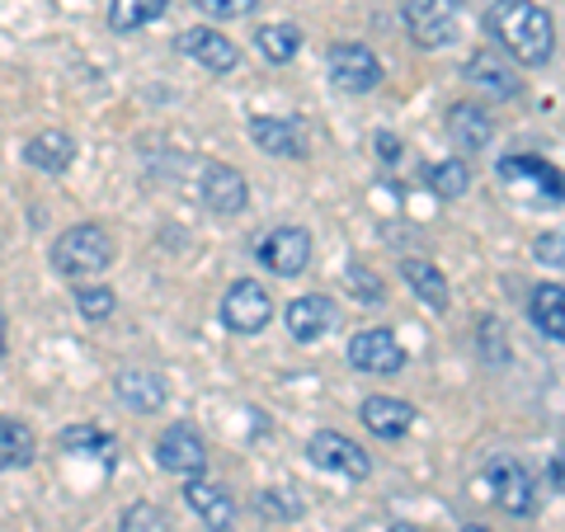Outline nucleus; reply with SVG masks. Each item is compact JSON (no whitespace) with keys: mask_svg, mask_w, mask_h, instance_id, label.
<instances>
[{"mask_svg":"<svg viewBox=\"0 0 565 532\" xmlns=\"http://www.w3.org/2000/svg\"><path fill=\"white\" fill-rule=\"evenodd\" d=\"M401 20L411 29V39L429 52L457 43V29H462L457 0H401Z\"/></svg>","mask_w":565,"mask_h":532,"instance_id":"nucleus-3","label":"nucleus"},{"mask_svg":"<svg viewBox=\"0 0 565 532\" xmlns=\"http://www.w3.org/2000/svg\"><path fill=\"white\" fill-rule=\"evenodd\" d=\"M180 52L199 62L203 71H212V76H226V71H236V66H241V47L226 39V33L207 29V24L184 29V33H180Z\"/></svg>","mask_w":565,"mask_h":532,"instance_id":"nucleus-13","label":"nucleus"},{"mask_svg":"<svg viewBox=\"0 0 565 532\" xmlns=\"http://www.w3.org/2000/svg\"><path fill=\"white\" fill-rule=\"evenodd\" d=\"M537 259H546L552 269H561V232H552V236L537 241Z\"/></svg>","mask_w":565,"mask_h":532,"instance_id":"nucleus-35","label":"nucleus"},{"mask_svg":"<svg viewBox=\"0 0 565 532\" xmlns=\"http://www.w3.org/2000/svg\"><path fill=\"white\" fill-rule=\"evenodd\" d=\"M486 486H490L494 504H500L504 513H519V519H527V513L537 509V481L527 476L523 462H514V457H494L490 471H486Z\"/></svg>","mask_w":565,"mask_h":532,"instance_id":"nucleus-6","label":"nucleus"},{"mask_svg":"<svg viewBox=\"0 0 565 532\" xmlns=\"http://www.w3.org/2000/svg\"><path fill=\"white\" fill-rule=\"evenodd\" d=\"M462 532H490V528H481V523H467V528H462Z\"/></svg>","mask_w":565,"mask_h":532,"instance_id":"nucleus-39","label":"nucleus"},{"mask_svg":"<svg viewBox=\"0 0 565 532\" xmlns=\"http://www.w3.org/2000/svg\"><path fill=\"white\" fill-rule=\"evenodd\" d=\"M401 278L415 288V297L424 301V307H434V311H448V301H452V292H448V278L434 269L429 259H405L401 264Z\"/></svg>","mask_w":565,"mask_h":532,"instance_id":"nucleus-22","label":"nucleus"},{"mask_svg":"<svg viewBox=\"0 0 565 532\" xmlns=\"http://www.w3.org/2000/svg\"><path fill=\"white\" fill-rule=\"evenodd\" d=\"M76 307H81L85 321H109L118 297H114V288H76Z\"/></svg>","mask_w":565,"mask_h":532,"instance_id":"nucleus-29","label":"nucleus"},{"mask_svg":"<svg viewBox=\"0 0 565 532\" xmlns=\"http://www.w3.org/2000/svg\"><path fill=\"white\" fill-rule=\"evenodd\" d=\"M481 353H486V359L490 363H504L509 359V349H504V340H500V321H481Z\"/></svg>","mask_w":565,"mask_h":532,"instance_id":"nucleus-34","label":"nucleus"},{"mask_svg":"<svg viewBox=\"0 0 565 532\" xmlns=\"http://www.w3.org/2000/svg\"><path fill=\"white\" fill-rule=\"evenodd\" d=\"M62 453H114V438L95 429V424H71V429L57 434Z\"/></svg>","mask_w":565,"mask_h":532,"instance_id":"nucleus-28","label":"nucleus"},{"mask_svg":"<svg viewBox=\"0 0 565 532\" xmlns=\"http://www.w3.org/2000/svg\"><path fill=\"white\" fill-rule=\"evenodd\" d=\"M467 76L476 81V91L490 95V99H514V95H519L514 66H509V57H504V52H494V47L476 52V57L467 62Z\"/></svg>","mask_w":565,"mask_h":532,"instance_id":"nucleus-17","label":"nucleus"},{"mask_svg":"<svg viewBox=\"0 0 565 532\" xmlns=\"http://www.w3.org/2000/svg\"><path fill=\"white\" fill-rule=\"evenodd\" d=\"M0 359H6V311H0Z\"/></svg>","mask_w":565,"mask_h":532,"instance_id":"nucleus-37","label":"nucleus"},{"mask_svg":"<svg viewBox=\"0 0 565 532\" xmlns=\"http://www.w3.org/2000/svg\"><path fill=\"white\" fill-rule=\"evenodd\" d=\"M349 363L359 372H373V377H392V372L405 368V349L396 340V330L386 326H367L349 340Z\"/></svg>","mask_w":565,"mask_h":532,"instance_id":"nucleus-7","label":"nucleus"},{"mask_svg":"<svg viewBox=\"0 0 565 532\" xmlns=\"http://www.w3.org/2000/svg\"><path fill=\"white\" fill-rule=\"evenodd\" d=\"M259 259L269 264L278 278L307 274V264H311V236L302 232V226H274V232L259 241Z\"/></svg>","mask_w":565,"mask_h":532,"instance_id":"nucleus-12","label":"nucleus"},{"mask_svg":"<svg viewBox=\"0 0 565 532\" xmlns=\"http://www.w3.org/2000/svg\"><path fill=\"white\" fill-rule=\"evenodd\" d=\"M250 141H255L264 156H278V161H302V156H307V128H302V118L255 114L250 118Z\"/></svg>","mask_w":565,"mask_h":532,"instance_id":"nucleus-11","label":"nucleus"},{"mask_svg":"<svg viewBox=\"0 0 565 532\" xmlns=\"http://www.w3.org/2000/svg\"><path fill=\"white\" fill-rule=\"evenodd\" d=\"M156 462L174 476H203L207 471V443L193 424H170V429L156 438Z\"/></svg>","mask_w":565,"mask_h":532,"instance_id":"nucleus-9","label":"nucleus"},{"mask_svg":"<svg viewBox=\"0 0 565 532\" xmlns=\"http://www.w3.org/2000/svg\"><path fill=\"white\" fill-rule=\"evenodd\" d=\"M561 301H565V292H561V283H542V288L533 292V326L546 334V340H565V311H561Z\"/></svg>","mask_w":565,"mask_h":532,"instance_id":"nucleus-27","label":"nucleus"},{"mask_svg":"<svg viewBox=\"0 0 565 532\" xmlns=\"http://www.w3.org/2000/svg\"><path fill=\"white\" fill-rule=\"evenodd\" d=\"M118 401L128 405V411H137V415H156L166 405V382L156 377V372H141V368H132V372H118Z\"/></svg>","mask_w":565,"mask_h":532,"instance_id":"nucleus-21","label":"nucleus"},{"mask_svg":"<svg viewBox=\"0 0 565 532\" xmlns=\"http://www.w3.org/2000/svg\"><path fill=\"white\" fill-rule=\"evenodd\" d=\"M490 39L504 47V57H514L523 66H546L556 52V24L552 14L533 0H494L486 14Z\"/></svg>","mask_w":565,"mask_h":532,"instance_id":"nucleus-1","label":"nucleus"},{"mask_svg":"<svg viewBox=\"0 0 565 532\" xmlns=\"http://www.w3.org/2000/svg\"><path fill=\"white\" fill-rule=\"evenodd\" d=\"M199 199L212 212H222V217H236V212H245V203H250V184H245V174L236 166L207 161L199 170Z\"/></svg>","mask_w":565,"mask_h":532,"instance_id":"nucleus-10","label":"nucleus"},{"mask_svg":"<svg viewBox=\"0 0 565 532\" xmlns=\"http://www.w3.org/2000/svg\"><path fill=\"white\" fill-rule=\"evenodd\" d=\"M282 321H288V334L297 344H316L321 334L334 330V321H340V311H334V301L321 297V292H307V297H292L288 311H282Z\"/></svg>","mask_w":565,"mask_h":532,"instance_id":"nucleus-14","label":"nucleus"},{"mask_svg":"<svg viewBox=\"0 0 565 532\" xmlns=\"http://www.w3.org/2000/svg\"><path fill=\"white\" fill-rule=\"evenodd\" d=\"M24 161H29L33 170H43V174H66L71 166H76V137L47 128V132H39V137H29Z\"/></svg>","mask_w":565,"mask_h":532,"instance_id":"nucleus-19","label":"nucleus"},{"mask_svg":"<svg viewBox=\"0 0 565 532\" xmlns=\"http://www.w3.org/2000/svg\"><path fill=\"white\" fill-rule=\"evenodd\" d=\"M377 151H382V161H386V166H396V161H401V141H396L392 132H377Z\"/></svg>","mask_w":565,"mask_h":532,"instance_id":"nucleus-36","label":"nucleus"},{"mask_svg":"<svg viewBox=\"0 0 565 532\" xmlns=\"http://www.w3.org/2000/svg\"><path fill=\"white\" fill-rule=\"evenodd\" d=\"M392 532H424V528H415V523H396Z\"/></svg>","mask_w":565,"mask_h":532,"instance_id":"nucleus-38","label":"nucleus"},{"mask_svg":"<svg viewBox=\"0 0 565 532\" xmlns=\"http://www.w3.org/2000/svg\"><path fill=\"white\" fill-rule=\"evenodd\" d=\"M494 137V123L476 104H452L448 109V141L457 156H481Z\"/></svg>","mask_w":565,"mask_h":532,"instance_id":"nucleus-18","label":"nucleus"},{"mask_svg":"<svg viewBox=\"0 0 565 532\" xmlns=\"http://www.w3.org/2000/svg\"><path fill=\"white\" fill-rule=\"evenodd\" d=\"M359 415L377 438H405L411 434V424H415V405L396 401V396H367Z\"/></svg>","mask_w":565,"mask_h":532,"instance_id":"nucleus-20","label":"nucleus"},{"mask_svg":"<svg viewBox=\"0 0 565 532\" xmlns=\"http://www.w3.org/2000/svg\"><path fill=\"white\" fill-rule=\"evenodd\" d=\"M255 47L264 52V62L288 66L297 52H302V29H297V24H259Z\"/></svg>","mask_w":565,"mask_h":532,"instance_id":"nucleus-25","label":"nucleus"},{"mask_svg":"<svg viewBox=\"0 0 565 532\" xmlns=\"http://www.w3.org/2000/svg\"><path fill=\"white\" fill-rule=\"evenodd\" d=\"M122 532H174V528L156 504H132L122 513Z\"/></svg>","mask_w":565,"mask_h":532,"instance_id":"nucleus-31","label":"nucleus"},{"mask_svg":"<svg viewBox=\"0 0 565 532\" xmlns=\"http://www.w3.org/2000/svg\"><path fill=\"white\" fill-rule=\"evenodd\" d=\"M33 453H39V438L24 419H10L0 415V471H14V467H29Z\"/></svg>","mask_w":565,"mask_h":532,"instance_id":"nucleus-23","label":"nucleus"},{"mask_svg":"<svg viewBox=\"0 0 565 532\" xmlns=\"http://www.w3.org/2000/svg\"><path fill=\"white\" fill-rule=\"evenodd\" d=\"M274 321V297L264 292V283L255 278H236L222 297V326L236 334H259Z\"/></svg>","mask_w":565,"mask_h":532,"instance_id":"nucleus-4","label":"nucleus"},{"mask_svg":"<svg viewBox=\"0 0 565 532\" xmlns=\"http://www.w3.org/2000/svg\"><path fill=\"white\" fill-rule=\"evenodd\" d=\"M259 513H269V519H297L302 513V500H297V490H259Z\"/></svg>","mask_w":565,"mask_h":532,"instance_id":"nucleus-30","label":"nucleus"},{"mask_svg":"<svg viewBox=\"0 0 565 532\" xmlns=\"http://www.w3.org/2000/svg\"><path fill=\"white\" fill-rule=\"evenodd\" d=\"M193 10H203L207 20H245L259 0H189Z\"/></svg>","mask_w":565,"mask_h":532,"instance_id":"nucleus-32","label":"nucleus"},{"mask_svg":"<svg viewBox=\"0 0 565 532\" xmlns=\"http://www.w3.org/2000/svg\"><path fill=\"white\" fill-rule=\"evenodd\" d=\"M170 10V0H109V29L114 33H137L156 24Z\"/></svg>","mask_w":565,"mask_h":532,"instance_id":"nucleus-24","label":"nucleus"},{"mask_svg":"<svg viewBox=\"0 0 565 532\" xmlns=\"http://www.w3.org/2000/svg\"><path fill=\"white\" fill-rule=\"evenodd\" d=\"M424 184H429L438 199H462V193L471 189V166L462 161V156L434 161V166H424Z\"/></svg>","mask_w":565,"mask_h":532,"instance_id":"nucleus-26","label":"nucleus"},{"mask_svg":"<svg viewBox=\"0 0 565 532\" xmlns=\"http://www.w3.org/2000/svg\"><path fill=\"white\" fill-rule=\"evenodd\" d=\"M494 170H500V180L509 189H523V193H537V199L561 203V170L537 161V156H504Z\"/></svg>","mask_w":565,"mask_h":532,"instance_id":"nucleus-15","label":"nucleus"},{"mask_svg":"<svg viewBox=\"0 0 565 532\" xmlns=\"http://www.w3.org/2000/svg\"><path fill=\"white\" fill-rule=\"evenodd\" d=\"M184 500H189V509L199 513V519L207 523V532H232L236 528V494L226 490V486H217V481H193L184 486Z\"/></svg>","mask_w":565,"mask_h":532,"instance_id":"nucleus-16","label":"nucleus"},{"mask_svg":"<svg viewBox=\"0 0 565 532\" xmlns=\"http://www.w3.org/2000/svg\"><path fill=\"white\" fill-rule=\"evenodd\" d=\"M109 264H114V241L95 222L71 226V232H62L57 245H52V269L62 278H95L109 269Z\"/></svg>","mask_w":565,"mask_h":532,"instance_id":"nucleus-2","label":"nucleus"},{"mask_svg":"<svg viewBox=\"0 0 565 532\" xmlns=\"http://www.w3.org/2000/svg\"><path fill=\"white\" fill-rule=\"evenodd\" d=\"M326 66H330L334 91H344V95H373L382 85V62L363 43H334Z\"/></svg>","mask_w":565,"mask_h":532,"instance_id":"nucleus-5","label":"nucleus"},{"mask_svg":"<svg viewBox=\"0 0 565 532\" xmlns=\"http://www.w3.org/2000/svg\"><path fill=\"white\" fill-rule=\"evenodd\" d=\"M344 283H349V292H359L367 301V307H377V301H382V283L373 278V269H363V264H349Z\"/></svg>","mask_w":565,"mask_h":532,"instance_id":"nucleus-33","label":"nucleus"},{"mask_svg":"<svg viewBox=\"0 0 565 532\" xmlns=\"http://www.w3.org/2000/svg\"><path fill=\"white\" fill-rule=\"evenodd\" d=\"M307 457H311V462L321 467V471L344 476V481H367V471H373V462H367V453L359 448V443L344 438V434H334V429L311 434Z\"/></svg>","mask_w":565,"mask_h":532,"instance_id":"nucleus-8","label":"nucleus"}]
</instances>
